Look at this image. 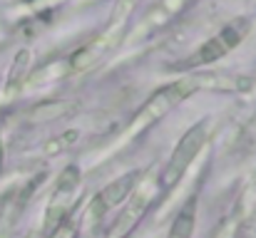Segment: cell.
<instances>
[{"instance_id":"cell-5","label":"cell","mask_w":256,"mask_h":238,"mask_svg":"<svg viewBox=\"0 0 256 238\" xmlns=\"http://www.w3.org/2000/svg\"><path fill=\"white\" fill-rule=\"evenodd\" d=\"M157 191H160L157 179H154V181H152V179H140L137 186H134V191L127 196V201L122 204L120 214L114 216V221H112L107 236L110 238H127L130 236V234L137 229V224L144 219V214L150 211V206H152Z\"/></svg>"},{"instance_id":"cell-3","label":"cell","mask_w":256,"mask_h":238,"mask_svg":"<svg viewBox=\"0 0 256 238\" xmlns=\"http://www.w3.org/2000/svg\"><path fill=\"white\" fill-rule=\"evenodd\" d=\"M78 189H80V169L65 166L62 174L58 176L55 186H52V196H50V204H48V211H45V224H42V231H40L42 238H50L70 219V209L75 204Z\"/></svg>"},{"instance_id":"cell-2","label":"cell","mask_w":256,"mask_h":238,"mask_svg":"<svg viewBox=\"0 0 256 238\" xmlns=\"http://www.w3.org/2000/svg\"><path fill=\"white\" fill-rule=\"evenodd\" d=\"M206 137H209V127H206V122H196L192 129L184 132V137L179 139L176 149L172 152V157L167 159V164L162 166V171H160V176H157L160 194L172 191V189L184 179V174H186V169L192 166V161L199 157V152L204 149Z\"/></svg>"},{"instance_id":"cell-7","label":"cell","mask_w":256,"mask_h":238,"mask_svg":"<svg viewBox=\"0 0 256 238\" xmlns=\"http://www.w3.org/2000/svg\"><path fill=\"white\" fill-rule=\"evenodd\" d=\"M140 176H142V171H130V174L117 176L112 184H107V186L94 196L90 214H92V216H102V214H104V211H110L112 206H122V204L127 201V196L134 191V186H137Z\"/></svg>"},{"instance_id":"cell-15","label":"cell","mask_w":256,"mask_h":238,"mask_svg":"<svg viewBox=\"0 0 256 238\" xmlns=\"http://www.w3.org/2000/svg\"><path fill=\"white\" fill-rule=\"evenodd\" d=\"M25 2H32V0H25Z\"/></svg>"},{"instance_id":"cell-8","label":"cell","mask_w":256,"mask_h":238,"mask_svg":"<svg viewBox=\"0 0 256 238\" xmlns=\"http://www.w3.org/2000/svg\"><path fill=\"white\" fill-rule=\"evenodd\" d=\"M192 2H194V0H160V2L144 15V20H142L140 27L134 30V37H147V35H152V32H160L162 27L172 25Z\"/></svg>"},{"instance_id":"cell-4","label":"cell","mask_w":256,"mask_h":238,"mask_svg":"<svg viewBox=\"0 0 256 238\" xmlns=\"http://www.w3.org/2000/svg\"><path fill=\"white\" fill-rule=\"evenodd\" d=\"M246 32H249V22H234V25L222 27L214 37H209L202 47H196L184 62L174 65V70H196V67L219 62V60L226 57L234 47L242 45V40L246 37Z\"/></svg>"},{"instance_id":"cell-13","label":"cell","mask_w":256,"mask_h":238,"mask_svg":"<svg viewBox=\"0 0 256 238\" xmlns=\"http://www.w3.org/2000/svg\"><path fill=\"white\" fill-rule=\"evenodd\" d=\"M137 2H140V0H114L112 17H110V25H107V27L124 30V25H127V17L132 15V10L137 7Z\"/></svg>"},{"instance_id":"cell-9","label":"cell","mask_w":256,"mask_h":238,"mask_svg":"<svg viewBox=\"0 0 256 238\" xmlns=\"http://www.w3.org/2000/svg\"><path fill=\"white\" fill-rule=\"evenodd\" d=\"M194 226H196V196L186 199L184 206L176 211L167 238H192L194 236Z\"/></svg>"},{"instance_id":"cell-6","label":"cell","mask_w":256,"mask_h":238,"mask_svg":"<svg viewBox=\"0 0 256 238\" xmlns=\"http://www.w3.org/2000/svg\"><path fill=\"white\" fill-rule=\"evenodd\" d=\"M122 32L124 30H114V27H104L94 40H90L87 45H82L70 60H68V70H70V75H82L87 72L90 67H94L117 42H120V37H122Z\"/></svg>"},{"instance_id":"cell-14","label":"cell","mask_w":256,"mask_h":238,"mask_svg":"<svg viewBox=\"0 0 256 238\" xmlns=\"http://www.w3.org/2000/svg\"><path fill=\"white\" fill-rule=\"evenodd\" d=\"M28 238H42V236H40V234H35V236H28Z\"/></svg>"},{"instance_id":"cell-11","label":"cell","mask_w":256,"mask_h":238,"mask_svg":"<svg viewBox=\"0 0 256 238\" xmlns=\"http://www.w3.org/2000/svg\"><path fill=\"white\" fill-rule=\"evenodd\" d=\"M70 112H75V107L70 104V102H45V104H40V107H35L32 112H30V117H35V119H40V122H45V119H62L65 114H70Z\"/></svg>"},{"instance_id":"cell-10","label":"cell","mask_w":256,"mask_h":238,"mask_svg":"<svg viewBox=\"0 0 256 238\" xmlns=\"http://www.w3.org/2000/svg\"><path fill=\"white\" fill-rule=\"evenodd\" d=\"M30 77V52L28 50H20L12 67H10V75H8V84H5V94H15L25 87V82Z\"/></svg>"},{"instance_id":"cell-1","label":"cell","mask_w":256,"mask_h":238,"mask_svg":"<svg viewBox=\"0 0 256 238\" xmlns=\"http://www.w3.org/2000/svg\"><path fill=\"white\" fill-rule=\"evenodd\" d=\"M194 92H196V84H194L192 77L176 79V82H172V84L160 87V89L137 109V114H134L132 122L122 129V134L117 137V142L124 144V142H132L134 137L144 134L150 127H154L160 119H164L176 104H182V102H184L189 94H194Z\"/></svg>"},{"instance_id":"cell-12","label":"cell","mask_w":256,"mask_h":238,"mask_svg":"<svg viewBox=\"0 0 256 238\" xmlns=\"http://www.w3.org/2000/svg\"><path fill=\"white\" fill-rule=\"evenodd\" d=\"M75 139H78V132H62L60 137L48 139V142L42 144V157H58V154L68 152V149L75 144Z\"/></svg>"}]
</instances>
